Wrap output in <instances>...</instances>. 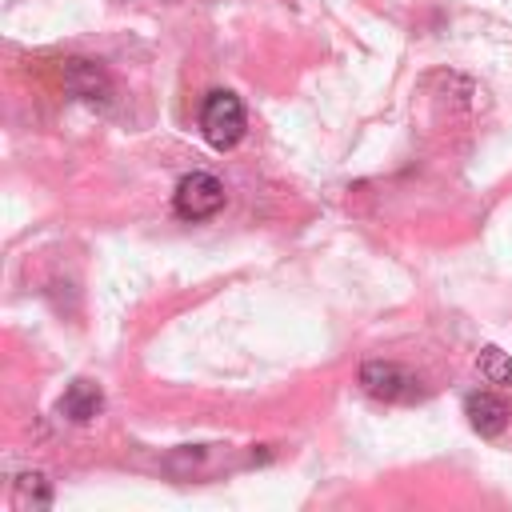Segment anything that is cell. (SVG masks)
I'll use <instances>...</instances> for the list:
<instances>
[{"label":"cell","instance_id":"cell-1","mask_svg":"<svg viewBox=\"0 0 512 512\" xmlns=\"http://www.w3.org/2000/svg\"><path fill=\"white\" fill-rule=\"evenodd\" d=\"M244 128H248V112H244V100L228 88H216L204 96L200 104V136L216 148V152H228L244 140Z\"/></svg>","mask_w":512,"mask_h":512},{"label":"cell","instance_id":"cell-8","mask_svg":"<svg viewBox=\"0 0 512 512\" xmlns=\"http://www.w3.org/2000/svg\"><path fill=\"white\" fill-rule=\"evenodd\" d=\"M16 496H20V500H32V504H40V508H48V504H52V484H48L44 472H24V476H16Z\"/></svg>","mask_w":512,"mask_h":512},{"label":"cell","instance_id":"cell-2","mask_svg":"<svg viewBox=\"0 0 512 512\" xmlns=\"http://www.w3.org/2000/svg\"><path fill=\"white\" fill-rule=\"evenodd\" d=\"M360 388L372 400H384V404H412V400L424 396L416 372L396 364V360H364L360 364Z\"/></svg>","mask_w":512,"mask_h":512},{"label":"cell","instance_id":"cell-3","mask_svg":"<svg viewBox=\"0 0 512 512\" xmlns=\"http://www.w3.org/2000/svg\"><path fill=\"white\" fill-rule=\"evenodd\" d=\"M172 208L180 220H212L224 208V184L212 172H188L172 192Z\"/></svg>","mask_w":512,"mask_h":512},{"label":"cell","instance_id":"cell-6","mask_svg":"<svg viewBox=\"0 0 512 512\" xmlns=\"http://www.w3.org/2000/svg\"><path fill=\"white\" fill-rule=\"evenodd\" d=\"M56 412H60L68 424H88V420H96V416L104 412V392H100V384H92V380H72V384L64 388Z\"/></svg>","mask_w":512,"mask_h":512},{"label":"cell","instance_id":"cell-5","mask_svg":"<svg viewBox=\"0 0 512 512\" xmlns=\"http://www.w3.org/2000/svg\"><path fill=\"white\" fill-rule=\"evenodd\" d=\"M464 416H468V424H472V432H480V436H500L504 428H508V404L496 396V392H468L464 396Z\"/></svg>","mask_w":512,"mask_h":512},{"label":"cell","instance_id":"cell-7","mask_svg":"<svg viewBox=\"0 0 512 512\" xmlns=\"http://www.w3.org/2000/svg\"><path fill=\"white\" fill-rule=\"evenodd\" d=\"M476 372L484 376V384H496V388H508L512 384V356L496 344H484L480 356H476Z\"/></svg>","mask_w":512,"mask_h":512},{"label":"cell","instance_id":"cell-4","mask_svg":"<svg viewBox=\"0 0 512 512\" xmlns=\"http://www.w3.org/2000/svg\"><path fill=\"white\" fill-rule=\"evenodd\" d=\"M60 76H64V88H68L76 100H84V104H108V100H112V80H108V72H104L96 60H88V56H68L64 68H60Z\"/></svg>","mask_w":512,"mask_h":512}]
</instances>
